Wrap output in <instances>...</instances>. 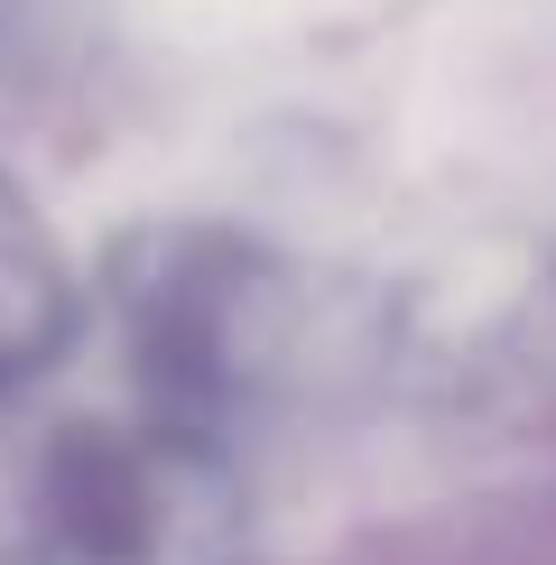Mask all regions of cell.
I'll use <instances>...</instances> for the list:
<instances>
[{"instance_id":"6da1fadb","label":"cell","mask_w":556,"mask_h":565,"mask_svg":"<svg viewBox=\"0 0 556 565\" xmlns=\"http://www.w3.org/2000/svg\"><path fill=\"white\" fill-rule=\"evenodd\" d=\"M232 445L158 408L0 398V565H232Z\"/></svg>"},{"instance_id":"7a4b0ae2","label":"cell","mask_w":556,"mask_h":565,"mask_svg":"<svg viewBox=\"0 0 556 565\" xmlns=\"http://www.w3.org/2000/svg\"><path fill=\"white\" fill-rule=\"evenodd\" d=\"M121 371L130 398L195 436H232L260 398L297 371V278L242 232H158L139 242L121 278Z\"/></svg>"},{"instance_id":"3957f363","label":"cell","mask_w":556,"mask_h":565,"mask_svg":"<svg viewBox=\"0 0 556 565\" xmlns=\"http://www.w3.org/2000/svg\"><path fill=\"white\" fill-rule=\"evenodd\" d=\"M75 324H84V288L65 269V242L19 195V177H0V398L38 390L65 362Z\"/></svg>"}]
</instances>
